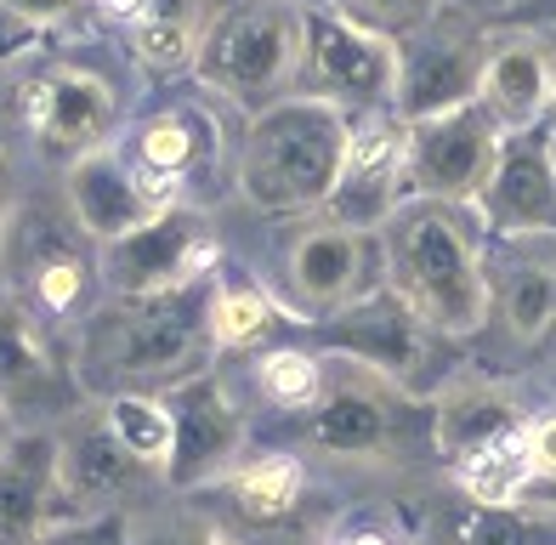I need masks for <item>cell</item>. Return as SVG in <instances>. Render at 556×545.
Masks as SVG:
<instances>
[{
    "label": "cell",
    "instance_id": "6da1fadb",
    "mask_svg": "<svg viewBox=\"0 0 556 545\" xmlns=\"http://www.w3.org/2000/svg\"><path fill=\"white\" fill-rule=\"evenodd\" d=\"M352 148L346 109L330 97H285L256 114V126L244 137L239 182L250 205L262 211H307L330 205Z\"/></svg>",
    "mask_w": 556,
    "mask_h": 545
},
{
    "label": "cell",
    "instance_id": "4dcf8cb0",
    "mask_svg": "<svg viewBox=\"0 0 556 545\" xmlns=\"http://www.w3.org/2000/svg\"><path fill=\"white\" fill-rule=\"evenodd\" d=\"M23 369H35V358H29V346L17 341V330H12V325H0V381H12V376H23Z\"/></svg>",
    "mask_w": 556,
    "mask_h": 545
},
{
    "label": "cell",
    "instance_id": "d4e9b609",
    "mask_svg": "<svg viewBox=\"0 0 556 545\" xmlns=\"http://www.w3.org/2000/svg\"><path fill=\"white\" fill-rule=\"evenodd\" d=\"M137 52L160 68H176L193 58V29L188 23H170V17H142L137 23Z\"/></svg>",
    "mask_w": 556,
    "mask_h": 545
},
{
    "label": "cell",
    "instance_id": "30bf717a",
    "mask_svg": "<svg viewBox=\"0 0 556 545\" xmlns=\"http://www.w3.org/2000/svg\"><path fill=\"white\" fill-rule=\"evenodd\" d=\"M68 188H74V211H80V221L97 239H119V233L142 228L148 216H160V205L142 193L137 170L125 165L119 154H109V148H91V154L74 160Z\"/></svg>",
    "mask_w": 556,
    "mask_h": 545
},
{
    "label": "cell",
    "instance_id": "d6a6232c",
    "mask_svg": "<svg viewBox=\"0 0 556 545\" xmlns=\"http://www.w3.org/2000/svg\"><path fill=\"white\" fill-rule=\"evenodd\" d=\"M7 7L17 12V17H35V23H52V17H63V12H74L80 0H7Z\"/></svg>",
    "mask_w": 556,
    "mask_h": 545
},
{
    "label": "cell",
    "instance_id": "1f68e13d",
    "mask_svg": "<svg viewBox=\"0 0 556 545\" xmlns=\"http://www.w3.org/2000/svg\"><path fill=\"white\" fill-rule=\"evenodd\" d=\"M528 449H534V466H540V472H556V415L540 420V427L528 432Z\"/></svg>",
    "mask_w": 556,
    "mask_h": 545
},
{
    "label": "cell",
    "instance_id": "7402d4cb",
    "mask_svg": "<svg viewBox=\"0 0 556 545\" xmlns=\"http://www.w3.org/2000/svg\"><path fill=\"white\" fill-rule=\"evenodd\" d=\"M330 12H341L346 23L381 35V40H415L432 23L438 0H330Z\"/></svg>",
    "mask_w": 556,
    "mask_h": 545
},
{
    "label": "cell",
    "instance_id": "9c48e42d",
    "mask_svg": "<svg viewBox=\"0 0 556 545\" xmlns=\"http://www.w3.org/2000/svg\"><path fill=\"white\" fill-rule=\"evenodd\" d=\"M23 119H29L35 137H46L63 154H91V148H103L114 126V91L97 74L63 68L23 91Z\"/></svg>",
    "mask_w": 556,
    "mask_h": 545
},
{
    "label": "cell",
    "instance_id": "f546056e",
    "mask_svg": "<svg viewBox=\"0 0 556 545\" xmlns=\"http://www.w3.org/2000/svg\"><path fill=\"white\" fill-rule=\"evenodd\" d=\"M40 295L52 307H68L74 295H80V267H74V262H52V267L40 272Z\"/></svg>",
    "mask_w": 556,
    "mask_h": 545
},
{
    "label": "cell",
    "instance_id": "5bb4252c",
    "mask_svg": "<svg viewBox=\"0 0 556 545\" xmlns=\"http://www.w3.org/2000/svg\"><path fill=\"white\" fill-rule=\"evenodd\" d=\"M534 472H540V466H534V449H528V432L505 427L500 438L466 449L460 483H466V494H471L477 506H511Z\"/></svg>",
    "mask_w": 556,
    "mask_h": 545
},
{
    "label": "cell",
    "instance_id": "3957f363",
    "mask_svg": "<svg viewBox=\"0 0 556 545\" xmlns=\"http://www.w3.org/2000/svg\"><path fill=\"white\" fill-rule=\"evenodd\" d=\"M301 52H307V12H295L290 0H250L205 35L199 74L222 97L262 103L301 74Z\"/></svg>",
    "mask_w": 556,
    "mask_h": 545
},
{
    "label": "cell",
    "instance_id": "5b68a950",
    "mask_svg": "<svg viewBox=\"0 0 556 545\" xmlns=\"http://www.w3.org/2000/svg\"><path fill=\"white\" fill-rule=\"evenodd\" d=\"M301 80L307 97H330V103H358L381 109L397 103V40H381L346 23L341 12H307V52H301Z\"/></svg>",
    "mask_w": 556,
    "mask_h": 545
},
{
    "label": "cell",
    "instance_id": "ba28073f",
    "mask_svg": "<svg viewBox=\"0 0 556 545\" xmlns=\"http://www.w3.org/2000/svg\"><path fill=\"white\" fill-rule=\"evenodd\" d=\"M483 63H489V52H477V40L420 29L409 52H397V114L426 119V114L471 103L477 86H483Z\"/></svg>",
    "mask_w": 556,
    "mask_h": 545
},
{
    "label": "cell",
    "instance_id": "8d00e7d4",
    "mask_svg": "<svg viewBox=\"0 0 556 545\" xmlns=\"http://www.w3.org/2000/svg\"><path fill=\"white\" fill-rule=\"evenodd\" d=\"M551 148H556V142H551Z\"/></svg>",
    "mask_w": 556,
    "mask_h": 545
},
{
    "label": "cell",
    "instance_id": "44dd1931",
    "mask_svg": "<svg viewBox=\"0 0 556 545\" xmlns=\"http://www.w3.org/2000/svg\"><path fill=\"white\" fill-rule=\"evenodd\" d=\"M193 154H199V126L188 114H160L154 126L142 131V177H160V182H182V170L193 165Z\"/></svg>",
    "mask_w": 556,
    "mask_h": 545
},
{
    "label": "cell",
    "instance_id": "83f0119b",
    "mask_svg": "<svg viewBox=\"0 0 556 545\" xmlns=\"http://www.w3.org/2000/svg\"><path fill=\"white\" fill-rule=\"evenodd\" d=\"M211 318H216L222 341H250V335H262V325H267V302L262 295H222Z\"/></svg>",
    "mask_w": 556,
    "mask_h": 545
},
{
    "label": "cell",
    "instance_id": "e575fe53",
    "mask_svg": "<svg viewBox=\"0 0 556 545\" xmlns=\"http://www.w3.org/2000/svg\"><path fill=\"white\" fill-rule=\"evenodd\" d=\"M528 7H534V12H551V17H556V0H528Z\"/></svg>",
    "mask_w": 556,
    "mask_h": 545
},
{
    "label": "cell",
    "instance_id": "4316f807",
    "mask_svg": "<svg viewBox=\"0 0 556 545\" xmlns=\"http://www.w3.org/2000/svg\"><path fill=\"white\" fill-rule=\"evenodd\" d=\"M454 545H522V529L505 517V506H477L454 517Z\"/></svg>",
    "mask_w": 556,
    "mask_h": 545
},
{
    "label": "cell",
    "instance_id": "603a6c76",
    "mask_svg": "<svg viewBox=\"0 0 556 545\" xmlns=\"http://www.w3.org/2000/svg\"><path fill=\"white\" fill-rule=\"evenodd\" d=\"M114 432L125 443V455H137V460H160L170 443H176V420L154 404H142V398H119L114 404Z\"/></svg>",
    "mask_w": 556,
    "mask_h": 545
},
{
    "label": "cell",
    "instance_id": "9a60e30c",
    "mask_svg": "<svg viewBox=\"0 0 556 545\" xmlns=\"http://www.w3.org/2000/svg\"><path fill=\"white\" fill-rule=\"evenodd\" d=\"M358 256H364V239L358 228H318L295 244V284L307 302H336V295L352 290V272H358Z\"/></svg>",
    "mask_w": 556,
    "mask_h": 545
},
{
    "label": "cell",
    "instance_id": "52a82bcc",
    "mask_svg": "<svg viewBox=\"0 0 556 545\" xmlns=\"http://www.w3.org/2000/svg\"><path fill=\"white\" fill-rule=\"evenodd\" d=\"M483 216L500 233H540L556 228V148L540 142L534 131L505 137L500 165L483 188Z\"/></svg>",
    "mask_w": 556,
    "mask_h": 545
},
{
    "label": "cell",
    "instance_id": "7a4b0ae2",
    "mask_svg": "<svg viewBox=\"0 0 556 545\" xmlns=\"http://www.w3.org/2000/svg\"><path fill=\"white\" fill-rule=\"evenodd\" d=\"M387 262L392 290L420 318L443 330H471L489 307V284L477 267L471 228L454 200H420L387 216Z\"/></svg>",
    "mask_w": 556,
    "mask_h": 545
},
{
    "label": "cell",
    "instance_id": "277c9868",
    "mask_svg": "<svg viewBox=\"0 0 556 545\" xmlns=\"http://www.w3.org/2000/svg\"><path fill=\"white\" fill-rule=\"evenodd\" d=\"M505 126L483 109V97H471L460 109H443V114H426L409 119V182L426 193V200H483V188L500 165V137Z\"/></svg>",
    "mask_w": 556,
    "mask_h": 545
},
{
    "label": "cell",
    "instance_id": "f1b7e54d",
    "mask_svg": "<svg viewBox=\"0 0 556 545\" xmlns=\"http://www.w3.org/2000/svg\"><path fill=\"white\" fill-rule=\"evenodd\" d=\"M119 472H125V460L109 449L103 438H91L86 455L74 460V483H80V489H109V483H119Z\"/></svg>",
    "mask_w": 556,
    "mask_h": 545
},
{
    "label": "cell",
    "instance_id": "d590c367",
    "mask_svg": "<svg viewBox=\"0 0 556 545\" xmlns=\"http://www.w3.org/2000/svg\"><path fill=\"white\" fill-rule=\"evenodd\" d=\"M346 545H387V540H375V534H358V540H346Z\"/></svg>",
    "mask_w": 556,
    "mask_h": 545
},
{
    "label": "cell",
    "instance_id": "8992f818",
    "mask_svg": "<svg viewBox=\"0 0 556 545\" xmlns=\"http://www.w3.org/2000/svg\"><path fill=\"white\" fill-rule=\"evenodd\" d=\"M409 119L392 114H369L358 131H352L341 182L330 193V211L341 228H375L387 221L397 205V182H409Z\"/></svg>",
    "mask_w": 556,
    "mask_h": 545
},
{
    "label": "cell",
    "instance_id": "836d02e7",
    "mask_svg": "<svg viewBox=\"0 0 556 545\" xmlns=\"http://www.w3.org/2000/svg\"><path fill=\"white\" fill-rule=\"evenodd\" d=\"M109 17H131V23H142L148 17V0H97Z\"/></svg>",
    "mask_w": 556,
    "mask_h": 545
},
{
    "label": "cell",
    "instance_id": "2e32d148",
    "mask_svg": "<svg viewBox=\"0 0 556 545\" xmlns=\"http://www.w3.org/2000/svg\"><path fill=\"white\" fill-rule=\"evenodd\" d=\"M46 478H52V443H17L12 455H0V534L7 540L35 529Z\"/></svg>",
    "mask_w": 556,
    "mask_h": 545
},
{
    "label": "cell",
    "instance_id": "8fae6325",
    "mask_svg": "<svg viewBox=\"0 0 556 545\" xmlns=\"http://www.w3.org/2000/svg\"><path fill=\"white\" fill-rule=\"evenodd\" d=\"M205 262H211V251L193 244V228L182 216H170V211L148 216L142 228L109 239V267H114V279L131 284V290H154V284H170V279H188V272L205 267Z\"/></svg>",
    "mask_w": 556,
    "mask_h": 545
},
{
    "label": "cell",
    "instance_id": "ac0fdd59",
    "mask_svg": "<svg viewBox=\"0 0 556 545\" xmlns=\"http://www.w3.org/2000/svg\"><path fill=\"white\" fill-rule=\"evenodd\" d=\"M381 432H387V420H381V409H375L364 392H336V398L318 409V443H330V449H341V455L375 449Z\"/></svg>",
    "mask_w": 556,
    "mask_h": 545
},
{
    "label": "cell",
    "instance_id": "d6986e66",
    "mask_svg": "<svg viewBox=\"0 0 556 545\" xmlns=\"http://www.w3.org/2000/svg\"><path fill=\"white\" fill-rule=\"evenodd\" d=\"M505 318L517 335H540L556 318V267L551 262H517L505 279Z\"/></svg>",
    "mask_w": 556,
    "mask_h": 545
},
{
    "label": "cell",
    "instance_id": "cb8c5ba5",
    "mask_svg": "<svg viewBox=\"0 0 556 545\" xmlns=\"http://www.w3.org/2000/svg\"><path fill=\"white\" fill-rule=\"evenodd\" d=\"M295 494H301V466L295 460H262L256 472L244 478V506L262 511V517L285 511Z\"/></svg>",
    "mask_w": 556,
    "mask_h": 545
},
{
    "label": "cell",
    "instance_id": "7c38bea8",
    "mask_svg": "<svg viewBox=\"0 0 556 545\" xmlns=\"http://www.w3.org/2000/svg\"><path fill=\"white\" fill-rule=\"evenodd\" d=\"M477 97H483V109L500 119L505 131H528L545 114V103H556L551 58L540 52L534 40H505L500 52H489Z\"/></svg>",
    "mask_w": 556,
    "mask_h": 545
},
{
    "label": "cell",
    "instance_id": "4fadbf2b",
    "mask_svg": "<svg viewBox=\"0 0 556 545\" xmlns=\"http://www.w3.org/2000/svg\"><path fill=\"white\" fill-rule=\"evenodd\" d=\"M420 313L403 302V295H381V302H364L358 313H346V325H341V346H352V353H364L375 364H387V369H403L415 353H420Z\"/></svg>",
    "mask_w": 556,
    "mask_h": 545
},
{
    "label": "cell",
    "instance_id": "e0dca14e",
    "mask_svg": "<svg viewBox=\"0 0 556 545\" xmlns=\"http://www.w3.org/2000/svg\"><path fill=\"white\" fill-rule=\"evenodd\" d=\"M188 346H193V318L160 307V313L131 318V325H125L114 358H119L125 369H160V364H170V358H182Z\"/></svg>",
    "mask_w": 556,
    "mask_h": 545
},
{
    "label": "cell",
    "instance_id": "484cf974",
    "mask_svg": "<svg viewBox=\"0 0 556 545\" xmlns=\"http://www.w3.org/2000/svg\"><path fill=\"white\" fill-rule=\"evenodd\" d=\"M262 386L273 392L278 404H313V392H318V369L301 358V353H273L262 364Z\"/></svg>",
    "mask_w": 556,
    "mask_h": 545
},
{
    "label": "cell",
    "instance_id": "ffe728a7",
    "mask_svg": "<svg viewBox=\"0 0 556 545\" xmlns=\"http://www.w3.org/2000/svg\"><path fill=\"white\" fill-rule=\"evenodd\" d=\"M176 432H182V466L193 472V466L227 455V443H233V415H227V404L216 392H188Z\"/></svg>",
    "mask_w": 556,
    "mask_h": 545
}]
</instances>
